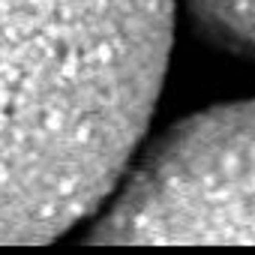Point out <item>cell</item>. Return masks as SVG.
I'll list each match as a JSON object with an SVG mask.
<instances>
[{"label": "cell", "mask_w": 255, "mask_h": 255, "mask_svg": "<svg viewBox=\"0 0 255 255\" xmlns=\"http://www.w3.org/2000/svg\"><path fill=\"white\" fill-rule=\"evenodd\" d=\"M177 0H0V243H45L129 171Z\"/></svg>", "instance_id": "cell-1"}, {"label": "cell", "mask_w": 255, "mask_h": 255, "mask_svg": "<svg viewBox=\"0 0 255 255\" xmlns=\"http://www.w3.org/2000/svg\"><path fill=\"white\" fill-rule=\"evenodd\" d=\"M93 243H255V102L168 129L126 171Z\"/></svg>", "instance_id": "cell-2"}, {"label": "cell", "mask_w": 255, "mask_h": 255, "mask_svg": "<svg viewBox=\"0 0 255 255\" xmlns=\"http://www.w3.org/2000/svg\"><path fill=\"white\" fill-rule=\"evenodd\" d=\"M183 6L210 42L255 57V0H183Z\"/></svg>", "instance_id": "cell-3"}]
</instances>
